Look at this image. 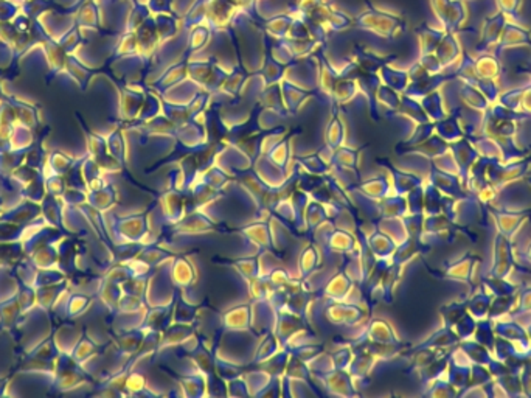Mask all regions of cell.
Here are the masks:
<instances>
[{
	"label": "cell",
	"mask_w": 531,
	"mask_h": 398,
	"mask_svg": "<svg viewBox=\"0 0 531 398\" xmlns=\"http://www.w3.org/2000/svg\"><path fill=\"white\" fill-rule=\"evenodd\" d=\"M430 6L441 27L449 33L455 35L466 22L468 11L464 0H430Z\"/></svg>",
	"instance_id": "cell-1"
},
{
	"label": "cell",
	"mask_w": 531,
	"mask_h": 398,
	"mask_svg": "<svg viewBox=\"0 0 531 398\" xmlns=\"http://www.w3.org/2000/svg\"><path fill=\"white\" fill-rule=\"evenodd\" d=\"M530 182H531V179H530Z\"/></svg>",
	"instance_id": "cell-39"
},
{
	"label": "cell",
	"mask_w": 531,
	"mask_h": 398,
	"mask_svg": "<svg viewBox=\"0 0 531 398\" xmlns=\"http://www.w3.org/2000/svg\"><path fill=\"white\" fill-rule=\"evenodd\" d=\"M518 299L516 294H510V296H494L491 300V305H489V311L486 318L491 321L499 319L501 316L510 313L513 310V306L516 305Z\"/></svg>",
	"instance_id": "cell-20"
},
{
	"label": "cell",
	"mask_w": 531,
	"mask_h": 398,
	"mask_svg": "<svg viewBox=\"0 0 531 398\" xmlns=\"http://www.w3.org/2000/svg\"><path fill=\"white\" fill-rule=\"evenodd\" d=\"M508 16L503 14L502 11H497L496 14L489 16L484 22V28H481V35L479 43L476 45L477 52H486L488 48L494 47L502 36V31L505 28V23L508 22Z\"/></svg>",
	"instance_id": "cell-6"
},
{
	"label": "cell",
	"mask_w": 531,
	"mask_h": 398,
	"mask_svg": "<svg viewBox=\"0 0 531 398\" xmlns=\"http://www.w3.org/2000/svg\"><path fill=\"white\" fill-rule=\"evenodd\" d=\"M479 260L480 258L477 255L466 254L462 260H459V262L447 266L446 277L452 280H459V282H466V283L471 282L474 266L479 263Z\"/></svg>",
	"instance_id": "cell-12"
},
{
	"label": "cell",
	"mask_w": 531,
	"mask_h": 398,
	"mask_svg": "<svg viewBox=\"0 0 531 398\" xmlns=\"http://www.w3.org/2000/svg\"><path fill=\"white\" fill-rule=\"evenodd\" d=\"M432 394L437 397H455V395H460V391L449 383V381L447 383L446 381H438V383L435 385V391L432 389Z\"/></svg>",
	"instance_id": "cell-32"
},
{
	"label": "cell",
	"mask_w": 531,
	"mask_h": 398,
	"mask_svg": "<svg viewBox=\"0 0 531 398\" xmlns=\"http://www.w3.org/2000/svg\"><path fill=\"white\" fill-rule=\"evenodd\" d=\"M423 106H424V111H426L430 116V118H434L435 121H440L446 116L443 109V100H441V95L437 91L424 96Z\"/></svg>",
	"instance_id": "cell-26"
},
{
	"label": "cell",
	"mask_w": 531,
	"mask_h": 398,
	"mask_svg": "<svg viewBox=\"0 0 531 398\" xmlns=\"http://www.w3.org/2000/svg\"><path fill=\"white\" fill-rule=\"evenodd\" d=\"M474 338L477 343L485 346L489 350H493L494 341H496V333H494V321L489 318H484L477 321L476 331H474Z\"/></svg>",
	"instance_id": "cell-21"
},
{
	"label": "cell",
	"mask_w": 531,
	"mask_h": 398,
	"mask_svg": "<svg viewBox=\"0 0 531 398\" xmlns=\"http://www.w3.org/2000/svg\"><path fill=\"white\" fill-rule=\"evenodd\" d=\"M434 176H432V181H434L435 187H438L440 190H443L447 197L451 198H455V199H468L471 198V194L463 192L462 190V182H460V177L457 175H451V173H446V172H435L432 173Z\"/></svg>",
	"instance_id": "cell-9"
},
{
	"label": "cell",
	"mask_w": 531,
	"mask_h": 398,
	"mask_svg": "<svg viewBox=\"0 0 531 398\" xmlns=\"http://www.w3.org/2000/svg\"><path fill=\"white\" fill-rule=\"evenodd\" d=\"M527 258H528V262L531 263V241H530V245H528V248H527Z\"/></svg>",
	"instance_id": "cell-36"
},
{
	"label": "cell",
	"mask_w": 531,
	"mask_h": 398,
	"mask_svg": "<svg viewBox=\"0 0 531 398\" xmlns=\"http://www.w3.org/2000/svg\"><path fill=\"white\" fill-rule=\"evenodd\" d=\"M420 64L429 73H438L441 69H443V64L440 62V60L437 58V55H434V53L423 55V60H421Z\"/></svg>",
	"instance_id": "cell-33"
},
{
	"label": "cell",
	"mask_w": 531,
	"mask_h": 398,
	"mask_svg": "<svg viewBox=\"0 0 531 398\" xmlns=\"http://www.w3.org/2000/svg\"><path fill=\"white\" fill-rule=\"evenodd\" d=\"M531 311V288H525L520 291L519 294V306L516 313H513V318H518L520 314H525Z\"/></svg>",
	"instance_id": "cell-30"
},
{
	"label": "cell",
	"mask_w": 531,
	"mask_h": 398,
	"mask_svg": "<svg viewBox=\"0 0 531 398\" xmlns=\"http://www.w3.org/2000/svg\"><path fill=\"white\" fill-rule=\"evenodd\" d=\"M449 383H451L457 389H466L468 380H469V372H471V363L469 364H460L455 360H449ZM462 394V392H460Z\"/></svg>",
	"instance_id": "cell-17"
},
{
	"label": "cell",
	"mask_w": 531,
	"mask_h": 398,
	"mask_svg": "<svg viewBox=\"0 0 531 398\" xmlns=\"http://www.w3.org/2000/svg\"><path fill=\"white\" fill-rule=\"evenodd\" d=\"M531 159H519L518 162H505L499 159H493L486 168V182L494 187L496 190L502 189L506 184L519 179V177L527 175Z\"/></svg>",
	"instance_id": "cell-2"
},
{
	"label": "cell",
	"mask_w": 531,
	"mask_h": 398,
	"mask_svg": "<svg viewBox=\"0 0 531 398\" xmlns=\"http://www.w3.org/2000/svg\"><path fill=\"white\" fill-rule=\"evenodd\" d=\"M466 313H468V299L443 306L441 308V314H443L445 327H454L455 324L459 322Z\"/></svg>",
	"instance_id": "cell-23"
},
{
	"label": "cell",
	"mask_w": 531,
	"mask_h": 398,
	"mask_svg": "<svg viewBox=\"0 0 531 398\" xmlns=\"http://www.w3.org/2000/svg\"><path fill=\"white\" fill-rule=\"evenodd\" d=\"M460 114H451L447 118H441L437 121L435 129L438 131L441 139H445L446 142H452V140H459L462 137L466 136V133L463 131V128L459 121Z\"/></svg>",
	"instance_id": "cell-15"
},
{
	"label": "cell",
	"mask_w": 531,
	"mask_h": 398,
	"mask_svg": "<svg viewBox=\"0 0 531 398\" xmlns=\"http://www.w3.org/2000/svg\"><path fill=\"white\" fill-rule=\"evenodd\" d=\"M491 215L496 219L497 231L503 233L505 237L511 238L513 235L519 231V227L524 224L527 219L531 218V210H522V212H508V210L491 209Z\"/></svg>",
	"instance_id": "cell-8"
},
{
	"label": "cell",
	"mask_w": 531,
	"mask_h": 398,
	"mask_svg": "<svg viewBox=\"0 0 531 398\" xmlns=\"http://www.w3.org/2000/svg\"><path fill=\"white\" fill-rule=\"evenodd\" d=\"M520 109L524 112L531 114V86L524 87V94H522V103Z\"/></svg>",
	"instance_id": "cell-35"
},
{
	"label": "cell",
	"mask_w": 531,
	"mask_h": 398,
	"mask_svg": "<svg viewBox=\"0 0 531 398\" xmlns=\"http://www.w3.org/2000/svg\"><path fill=\"white\" fill-rule=\"evenodd\" d=\"M497 6H499V11H502L506 16H518L522 0H496Z\"/></svg>",
	"instance_id": "cell-31"
},
{
	"label": "cell",
	"mask_w": 531,
	"mask_h": 398,
	"mask_svg": "<svg viewBox=\"0 0 531 398\" xmlns=\"http://www.w3.org/2000/svg\"><path fill=\"white\" fill-rule=\"evenodd\" d=\"M455 77L462 79L463 83L471 86L474 84V81L479 78L476 72V58H472L466 50H462V62L455 72Z\"/></svg>",
	"instance_id": "cell-22"
},
{
	"label": "cell",
	"mask_w": 531,
	"mask_h": 398,
	"mask_svg": "<svg viewBox=\"0 0 531 398\" xmlns=\"http://www.w3.org/2000/svg\"><path fill=\"white\" fill-rule=\"evenodd\" d=\"M522 94H524V87H516L511 91L501 94L499 103L503 104L505 108L511 111H520V103H522Z\"/></svg>",
	"instance_id": "cell-29"
},
{
	"label": "cell",
	"mask_w": 531,
	"mask_h": 398,
	"mask_svg": "<svg viewBox=\"0 0 531 398\" xmlns=\"http://www.w3.org/2000/svg\"><path fill=\"white\" fill-rule=\"evenodd\" d=\"M494 378L491 375V372L488 370L486 365H481V364H474L471 363V372H469V380H468V386L464 391L460 394H466L468 391H471V389H477V387H484L486 385L491 383Z\"/></svg>",
	"instance_id": "cell-19"
},
{
	"label": "cell",
	"mask_w": 531,
	"mask_h": 398,
	"mask_svg": "<svg viewBox=\"0 0 531 398\" xmlns=\"http://www.w3.org/2000/svg\"><path fill=\"white\" fill-rule=\"evenodd\" d=\"M474 87H477L479 91L485 95V99L489 103H496L499 101L501 96V87L496 83V79L491 78H477L474 81Z\"/></svg>",
	"instance_id": "cell-27"
},
{
	"label": "cell",
	"mask_w": 531,
	"mask_h": 398,
	"mask_svg": "<svg viewBox=\"0 0 531 398\" xmlns=\"http://www.w3.org/2000/svg\"><path fill=\"white\" fill-rule=\"evenodd\" d=\"M518 47H531V33L528 30L516 26V23L506 22L499 43L494 45V55L501 58L505 50Z\"/></svg>",
	"instance_id": "cell-5"
},
{
	"label": "cell",
	"mask_w": 531,
	"mask_h": 398,
	"mask_svg": "<svg viewBox=\"0 0 531 398\" xmlns=\"http://www.w3.org/2000/svg\"><path fill=\"white\" fill-rule=\"evenodd\" d=\"M502 62L494 53H485L476 58V72L479 78L497 79L502 75Z\"/></svg>",
	"instance_id": "cell-13"
},
{
	"label": "cell",
	"mask_w": 531,
	"mask_h": 398,
	"mask_svg": "<svg viewBox=\"0 0 531 398\" xmlns=\"http://www.w3.org/2000/svg\"><path fill=\"white\" fill-rule=\"evenodd\" d=\"M481 282L485 283V287L493 292L494 296H510V294H516L518 288L516 285H513L506 279H497V277H486L481 279Z\"/></svg>",
	"instance_id": "cell-25"
},
{
	"label": "cell",
	"mask_w": 531,
	"mask_h": 398,
	"mask_svg": "<svg viewBox=\"0 0 531 398\" xmlns=\"http://www.w3.org/2000/svg\"><path fill=\"white\" fill-rule=\"evenodd\" d=\"M525 330H527V335H528V338H530V341H531V326L527 327Z\"/></svg>",
	"instance_id": "cell-37"
},
{
	"label": "cell",
	"mask_w": 531,
	"mask_h": 398,
	"mask_svg": "<svg viewBox=\"0 0 531 398\" xmlns=\"http://www.w3.org/2000/svg\"><path fill=\"white\" fill-rule=\"evenodd\" d=\"M418 33L421 36L420 39H421L423 55H429V53H435L440 40L445 35V30L430 28L426 26V23H423V26L418 28Z\"/></svg>",
	"instance_id": "cell-18"
},
{
	"label": "cell",
	"mask_w": 531,
	"mask_h": 398,
	"mask_svg": "<svg viewBox=\"0 0 531 398\" xmlns=\"http://www.w3.org/2000/svg\"><path fill=\"white\" fill-rule=\"evenodd\" d=\"M435 55H437V58L440 60V62L443 64V67L451 66V64H454L457 60L460 58L462 48H460L459 40L455 39L454 33L445 31V35H443V38H441L440 44H438L437 50H435Z\"/></svg>",
	"instance_id": "cell-10"
},
{
	"label": "cell",
	"mask_w": 531,
	"mask_h": 398,
	"mask_svg": "<svg viewBox=\"0 0 531 398\" xmlns=\"http://www.w3.org/2000/svg\"><path fill=\"white\" fill-rule=\"evenodd\" d=\"M494 333L496 336H501L506 341H510L514 346L518 347L520 353L527 352L531 347V341L527 335V330L518 322H506V321H496L494 324Z\"/></svg>",
	"instance_id": "cell-7"
},
{
	"label": "cell",
	"mask_w": 531,
	"mask_h": 398,
	"mask_svg": "<svg viewBox=\"0 0 531 398\" xmlns=\"http://www.w3.org/2000/svg\"><path fill=\"white\" fill-rule=\"evenodd\" d=\"M459 95L462 101L466 104L471 111L481 114V116H484V114L489 109V106H491V103L485 99V95L481 94L477 87H474L471 84L463 83L459 89Z\"/></svg>",
	"instance_id": "cell-11"
},
{
	"label": "cell",
	"mask_w": 531,
	"mask_h": 398,
	"mask_svg": "<svg viewBox=\"0 0 531 398\" xmlns=\"http://www.w3.org/2000/svg\"><path fill=\"white\" fill-rule=\"evenodd\" d=\"M514 266H516V258H514L510 238L505 237L503 233L497 231L496 238H494L493 265L491 267H489L488 275L489 277L506 279L511 274Z\"/></svg>",
	"instance_id": "cell-3"
},
{
	"label": "cell",
	"mask_w": 531,
	"mask_h": 398,
	"mask_svg": "<svg viewBox=\"0 0 531 398\" xmlns=\"http://www.w3.org/2000/svg\"><path fill=\"white\" fill-rule=\"evenodd\" d=\"M451 150L454 154L457 168H459L460 181L463 182L464 187H466L469 172L472 165L476 164V160L480 157V153L477 151L476 146L471 143V140L466 136L462 137V139H459L455 143H452Z\"/></svg>",
	"instance_id": "cell-4"
},
{
	"label": "cell",
	"mask_w": 531,
	"mask_h": 398,
	"mask_svg": "<svg viewBox=\"0 0 531 398\" xmlns=\"http://www.w3.org/2000/svg\"><path fill=\"white\" fill-rule=\"evenodd\" d=\"M459 347L462 348V352L466 355V358L474 363V364H481V365H488L494 360V356L491 355V350L486 348L485 346H481L477 343L476 339L469 341V339H463L460 341Z\"/></svg>",
	"instance_id": "cell-14"
},
{
	"label": "cell",
	"mask_w": 531,
	"mask_h": 398,
	"mask_svg": "<svg viewBox=\"0 0 531 398\" xmlns=\"http://www.w3.org/2000/svg\"><path fill=\"white\" fill-rule=\"evenodd\" d=\"M519 377L522 383V391H524L527 397H531V364L522 365V369L519 370Z\"/></svg>",
	"instance_id": "cell-34"
},
{
	"label": "cell",
	"mask_w": 531,
	"mask_h": 398,
	"mask_svg": "<svg viewBox=\"0 0 531 398\" xmlns=\"http://www.w3.org/2000/svg\"><path fill=\"white\" fill-rule=\"evenodd\" d=\"M491 300L493 297L489 296L484 288H480L468 299V313L474 316L476 319L486 318L489 311V305H491Z\"/></svg>",
	"instance_id": "cell-16"
},
{
	"label": "cell",
	"mask_w": 531,
	"mask_h": 398,
	"mask_svg": "<svg viewBox=\"0 0 531 398\" xmlns=\"http://www.w3.org/2000/svg\"><path fill=\"white\" fill-rule=\"evenodd\" d=\"M455 331L457 335L460 336V339H469L474 336V331H476V327H477V319L474 318V316H471L469 313H466L463 316V318L455 324Z\"/></svg>",
	"instance_id": "cell-28"
},
{
	"label": "cell",
	"mask_w": 531,
	"mask_h": 398,
	"mask_svg": "<svg viewBox=\"0 0 531 398\" xmlns=\"http://www.w3.org/2000/svg\"><path fill=\"white\" fill-rule=\"evenodd\" d=\"M530 72H531V69H530Z\"/></svg>",
	"instance_id": "cell-38"
},
{
	"label": "cell",
	"mask_w": 531,
	"mask_h": 398,
	"mask_svg": "<svg viewBox=\"0 0 531 398\" xmlns=\"http://www.w3.org/2000/svg\"><path fill=\"white\" fill-rule=\"evenodd\" d=\"M494 383H496V386H499L501 389H503L505 394H508L510 397H519V395L524 394V391H522L519 372L511 370L508 373H505V375H502V377H497V378H494Z\"/></svg>",
	"instance_id": "cell-24"
}]
</instances>
